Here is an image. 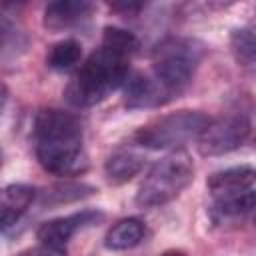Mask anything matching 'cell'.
I'll list each match as a JSON object with an SVG mask.
<instances>
[{"mask_svg": "<svg viewBox=\"0 0 256 256\" xmlns=\"http://www.w3.org/2000/svg\"><path fill=\"white\" fill-rule=\"evenodd\" d=\"M138 38L120 26H106L100 46L84 60L66 86V100L76 108H90L122 88L130 74V62L138 52Z\"/></svg>", "mask_w": 256, "mask_h": 256, "instance_id": "obj_1", "label": "cell"}, {"mask_svg": "<svg viewBox=\"0 0 256 256\" xmlns=\"http://www.w3.org/2000/svg\"><path fill=\"white\" fill-rule=\"evenodd\" d=\"M32 146L38 164L54 176H78L88 168L80 120L60 108H42L34 116Z\"/></svg>", "mask_w": 256, "mask_h": 256, "instance_id": "obj_2", "label": "cell"}, {"mask_svg": "<svg viewBox=\"0 0 256 256\" xmlns=\"http://www.w3.org/2000/svg\"><path fill=\"white\" fill-rule=\"evenodd\" d=\"M204 56V42L190 36H168L154 46L146 74L160 90L166 104L192 84Z\"/></svg>", "mask_w": 256, "mask_h": 256, "instance_id": "obj_3", "label": "cell"}, {"mask_svg": "<svg viewBox=\"0 0 256 256\" xmlns=\"http://www.w3.org/2000/svg\"><path fill=\"white\" fill-rule=\"evenodd\" d=\"M208 216L214 226L244 224L254 210V168L248 164L214 172L208 182Z\"/></svg>", "mask_w": 256, "mask_h": 256, "instance_id": "obj_4", "label": "cell"}, {"mask_svg": "<svg viewBox=\"0 0 256 256\" xmlns=\"http://www.w3.org/2000/svg\"><path fill=\"white\" fill-rule=\"evenodd\" d=\"M194 180V162L186 150H172L156 160L144 174L136 204L140 208H160L176 200Z\"/></svg>", "mask_w": 256, "mask_h": 256, "instance_id": "obj_5", "label": "cell"}, {"mask_svg": "<svg viewBox=\"0 0 256 256\" xmlns=\"http://www.w3.org/2000/svg\"><path fill=\"white\" fill-rule=\"evenodd\" d=\"M210 116L200 110H176L170 114H162L140 126L132 140L136 146L148 150H182L184 144L198 140Z\"/></svg>", "mask_w": 256, "mask_h": 256, "instance_id": "obj_6", "label": "cell"}, {"mask_svg": "<svg viewBox=\"0 0 256 256\" xmlns=\"http://www.w3.org/2000/svg\"><path fill=\"white\" fill-rule=\"evenodd\" d=\"M252 132L250 104L242 100L230 106L216 118H210L202 134L198 136V150L202 156H222L238 150Z\"/></svg>", "mask_w": 256, "mask_h": 256, "instance_id": "obj_7", "label": "cell"}, {"mask_svg": "<svg viewBox=\"0 0 256 256\" xmlns=\"http://www.w3.org/2000/svg\"><path fill=\"white\" fill-rule=\"evenodd\" d=\"M102 218H104V214L98 210H80V212H74L68 216L52 218L38 226L36 240H38V244H46L52 248H66V244L72 240V236L78 230H84V228L100 222Z\"/></svg>", "mask_w": 256, "mask_h": 256, "instance_id": "obj_8", "label": "cell"}, {"mask_svg": "<svg viewBox=\"0 0 256 256\" xmlns=\"http://www.w3.org/2000/svg\"><path fill=\"white\" fill-rule=\"evenodd\" d=\"M94 4L86 0H58L50 2L44 8V18L42 24L52 30V32H62V30H72L80 24H84L92 12Z\"/></svg>", "mask_w": 256, "mask_h": 256, "instance_id": "obj_9", "label": "cell"}, {"mask_svg": "<svg viewBox=\"0 0 256 256\" xmlns=\"http://www.w3.org/2000/svg\"><path fill=\"white\" fill-rule=\"evenodd\" d=\"M36 198V188L28 184H8L0 188V232L12 228L28 212Z\"/></svg>", "mask_w": 256, "mask_h": 256, "instance_id": "obj_10", "label": "cell"}, {"mask_svg": "<svg viewBox=\"0 0 256 256\" xmlns=\"http://www.w3.org/2000/svg\"><path fill=\"white\" fill-rule=\"evenodd\" d=\"M144 168V156L132 148H118L104 162V174L110 184H126Z\"/></svg>", "mask_w": 256, "mask_h": 256, "instance_id": "obj_11", "label": "cell"}, {"mask_svg": "<svg viewBox=\"0 0 256 256\" xmlns=\"http://www.w3.org/2000/svg\"><path fill=\"white\" fill-rule=\"evenodd\" d=\"M146 238V226L138 218H122L104 236V248L112 252H126L142 244Z\"/></svg>", "mask_w": 256, "mask_h": 256, "instance_id": "obj_12", "label": "cell"}, {"mask_svg": "<svg viewBox=\"0 0 256 256\" xmlns=\"http://www.w3.org/2000/svg\"><path fill=\"white\" fill-rule=\"evenodd\" d=\"M96 192L94 186L84 184V182H64V184H56L50 186L46 192H42L40 204L42 206H62V204H70L76 200H82L86 196H92Z\"/></svg>", "mask_w": 256, "mask_h": 256, "instance_id": "obj_13", "label": "cell"}, {"mask_svg": "<svg viewBox=\"0 0 256 256\" xmlns=\"http://www.w3.org/2000/svg\"><path fill=\"white\" fill-rule=\"evenodd\" d=\"M82 58V44L74 38H64L50 46L46 54V64L52 70H70Z\"/></svg>", "mask_w": 256, "mask_h": 256, "instance_id": "obj_14", "label": "cell"}, {"mask_svg": "<svg viewBox=\"0 0 256 256\" xmlns=\"http://www.w3.org/2000/svg\"><path fill=\"white\" fill-rule=\"evenodd\" d=\"M230 52H232L234 60L240 66H244V68H252L254 66L256 40H254V28L250 24L232 30V34H230Z\"/></svg>", "mask_w": 256, "mask_h": 256, "instance_id": "obj_15", "label": "cell"}, {"mask_svg": "<svg viewBox=\"0 0 256 256\" xmlns=\"http://www.w3.org/2000/svg\"><path fill=\"white\" fill-rule=\"evenodd\" d=\"M14 256H66V248H52V246H46V244H36V246H30Z\"/></svg>", "mask_w": 256, "mask_h": 256, "instance_id": "obj_16", "label": "cell"}, {"mask_svg": "<svg viewBox=\"0 0 256 256\" xmlns=\"http://www.w3.org/2000/svg\"><path fill=\"white\" fill-rule=\"evenodd\" d=\"M110 8L114 10V12H120V14H128V16H134V14H138L142 8H144V4L142 2H112L110 4Z\"/></svg>", "mask_w": 256, "mask_h": 256, "instance_id": "obj_17", "label": "cell"}, {"mask_svg": "<svg viewBox=\"0 0 256 256\" xmlns=\"http://www.w3.org/2000/svg\"><path fill=\"white\" fill-rule=\"evenodd\" d=\"M6 104H8V88H6V84L0 82V116L6 108Z\"/></svg>", "mask_w": 256, "mask_h": 256, "instance_id": "obj_18", "label": "cell"}, {"mask_svg": "<svg viewBox=\"0 0 256 256\" xmlns=\"http://www.w3.org/2000/svg\"><path fill=\"white\" fill-rule=\"evenodd\" d=\"M6 32H8V24H6V20H4V18H0V46H2V42H4Z\"/></svg>", "mask_w": 256, "mask_h": 256, "instance_id": "obj_19", "label": "cell"}, {"mask_svg": "<svg viewBox=\"0 0 256 256\" xmlns=\"http://www.w3.org/2000/svg\"><path fill=\"white\" fill-rule=\"evenodd\" d=\"M160 256H188V254H186L184 250H176V248H174V250H166V252H162Z\"/></svg>", "mask_w": 256, "mask_h": 256, "instance_id": "obj_20", "label": "cell"}, {"mask_svg": "<svg viewBox=\"0 0 256 256\" xmlns=\"http://www.w3.org/2000/svg\"><path fill=\"white\" fill-rule=\"evenodd\" d=\"M2 162H4V152H2V148H0V166H2Z\"/></svg>", "mask_w": 256, "mask_h": 256, "instance_id": "obj_21", "label": "cell"}]
</instances>
